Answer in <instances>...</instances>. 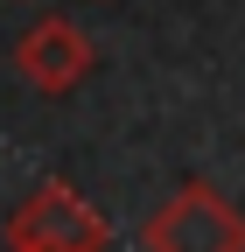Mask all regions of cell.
Returning <instances> with one entry per match:
<instances>
[{
  "label": "cell",
  "instance_id": "obj_1",
  "mask_svg": "<svg viewBox=\"0 0 245 252\" xmlns=\"http://www.w3.org/2000/svg\"><path fill=\"white\" fill-rule=\"evenodd\" d=\"M147 252H245V210L210 182H182L140 224Z\"/></svg>",
  "mask_w": 245,
  "mask_h": 252
},
{
  "label": "cell",
  "instance_id": "obj_2",
  "mask_svg": "<svg viewBox=\"0 0 245 252\" xmlns=\"http://www.w3.org/2000/svg\"><path fill=\"white\" fill-rule=\"evenodd\" d=\"M105 217L91 210L70 182H42L28 189L7 217V245L14 252H105Z\"/></svg>",
  "mask_w": 245,
  "mask_h": 252
},
{
  "label": "cell",
  "instance_id": "obj_3",
  "mask_svg": "<svg viewBox=\"0 0 245 252\" xmlns=\"http://www.w3.org/2000/svg\"><path fill=\"white\" fill-rule=\"evenodd\" d=\"M14 70L28 91H42V98H63V91L91 70V42H84V28L63 21V14H42L35 28H21V42H14Z\"/></svg>",
  "mask_w": 245,
  "mask_h": 252
}]
</instances>
